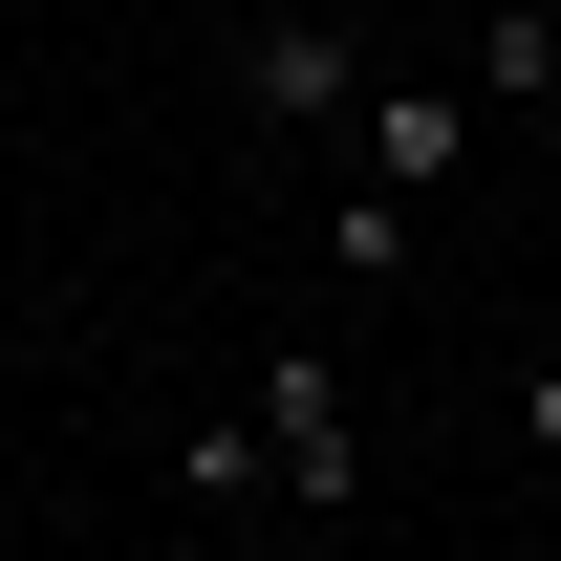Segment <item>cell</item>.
<instances>
[{"label": "cell", "mask_w": 561, "mask_h": 561, "mask_svg": "<svg viewBox=\"0 0 561 561\" xmlns=\"http://www.w3.org/2000/svg\"><path fill=\"white\" fill-rule=\"evenodd\" d=\"M238 108H280V130H324V108H367V44L302 0V22H238Z\"/></svg>", "instance_id": "7a4b0ae2"}, {"label": "cell", "mask_w": 561, "mask_h": 561, "mask_svg": "<svg viewBox=\"0 0 561 561\" xmlns=\"http://www.w3.org/2000/svg\"><path fill=\"white\" fill-rule=\"evenodd\" d=\"M540 432H561V367H540Z\"/></svg>", "instance_id": "8992f818"}, {"label": "cell", "mask_w": 561, "mask_h": 561, "mask_svg": "<svg viewBox=\"0 0 561 561\" xmlns=\"http://www.w3.org/2000/svg\"><path fill=\"white\" fill-rule=\"evenodd\" d=\"M324 260H346V280H389V260H411V195H367V173H346V195H324Z\"/></svg>", "instance_id": "277c9868"}, {"label": "cell", "mask_w": 561, "mask_h": 561, "mask_svg": "<svg viewBox=\"0 0 561 561\" xmlns=\"http://www.w3.org/2000/svg\"><path fill=\"white\" fill-rule=\"evenodd\" d=\"M260 476L302 496V518H346V496H367V432H346V367H324V346L260 367Z\"/></svg>", "instance_id": "6da1fadb"}, {"label": "cell", "mask_w": 561, "mask_h": 561, "mask_svg": "<svg viewBox=\"0 0 561 561\" xmlns=\"http://www.w3.org/2000/svg\"><path fill=\"white\" fill-rule=\"evenodd\" d=\"M238 22H302V0H238Z\"/></svg>", "instance_id": "5b68a950"}, {"label": "cell", "mask_w": 561, "mask_h": 561, "mask_svg": "<svg viewBox=\"0 0 561 561\" xmlns=\"http://www.w3.org/2000/svg\"><path fill=\"white\" fill-rule=\"evenodd\" d=\"M454 151H476V108H454V87H367V195H454Z\"/></svg>", "instance_id": "3957f363"}]
</instances>
